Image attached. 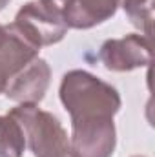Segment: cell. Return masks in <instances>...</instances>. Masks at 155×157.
Segmentation results:
<instances>
[{"label": "cell", "instance_id": "6da1fadb", "mask_svg": "<svg viewBox=\"0 0 155 157\" xmlns=\"http://www.w3.org/2000/svg\"><path fill=\"white\" fill-rule=\"evenodd\" d=\"M60 101L71 115V126L113 121L120 108V97L113 86L80 70L64 75Z\"/></svg>", "mask_w": 155, "mask_h": 157}, {"label": "cell", "instance_id": "7a4b0ae2", "mask_svg": "<svg viewBox=\"0 0 155 157\" xmlns=\"http://www.w3.org/2000/svg\"><path fill=\"white\" fill-rule=\"evenodd\" d=\"M24 132L26 144L35 157H73L70 139L59 119L37 104H20L9 112Z\"/></svg>", "mask_w": 155, "mask_h": 157}, {"label": "cell", "instance_id": "3957f363", "mask_svg": "<svg viewBox=\"0 0 155 157\" xmlns=\"http://www.w3.org/2000/svg\"><path fill=\"white\" fill-rule=\"evenodd\" d=\"M13 28L39 49L42 46L60 42L68 31V24L62 18V11L40 0L26 4L17 13Z\"/></svg>", "mask_w": 155, "mask_h": 157}, {"label": "cell", "instance_id": "277c9868", "mask_svg": "<svg viewBox=\"0 0 155 157\" xmlns=\"http://www.w3.org/2000/svg\"><path fill=\"white\" fill-rule=\"evenodd\" d=\"M100 60L113 71H130L148 66L152 60V42L144 35H128L124 39L106 40L100 48Z\"/></svg>", "mask_w": 155, "mask_h": 157}, {"label": "cell", "instance_id": "5b68a950", "mask_svg": "<svg viewBox=\"0 0 155 157\" xmlns=\"http://www.w3.org/2000/svg\"><path fill=\"white\" fill-rule=\"evenodd\" d=\"M70 150L73 157H112L115 150L113 121L71 126Z\"/></svg>", "mask_w": 155, "mask_h": 157}, {"label": "cell", "instance_id": "8992f818", "mask_svg": "<svg viewBox=\"0 0 155 157\" xmlns=\"http://www.w3.org/2000/svg\"><path fill=\"white\" fill-rule=\"evenodd\" d=\"M49 66L46 60L35 59L17 75L9 78L6 86V95L20 104H37L44 99L49 86Z\"/></svg>", "mask_w": 155, "mask_h": 157}, {"label": "cell", "instance_id": "52a82bcc", "mask_svg": "<svg viewBox=\"0 0 155 157\" xmlns=\"http://www.w3.org/2000/svg\"><path fill=\"white\" fill-rule=\"evenodd\" d=\"M39 55V48L29 44L13 24L0 26V75L9 78L26 68Z\"/></svg>", "mask_w": 155, "mask_h": 157}, {"label": "cell", "instance_id": "ba28073f", "mask_svg": "<svg viewBox=\"0 0 155 157\" xmlns=\"http://www.w3.org/2000/svg\"><path fill=\"white\" fill-rule=\"evenodd\" d=\"M117 7V0H64L60 11L68 28L88 29L113 17Z\"/></svg>", "mask_w": 155, "mask_h": 157}, {"label": "cell", "instance_id": "9c48e42d", "mask_svg": "<svg viewBox=\"0 0 155 157\" xmlns=\"http://www.w3.org/2000/svg\"><path fill=\"white\" fill-rule=\"evenodd\" d=\"M26 137L22 126L7 115H0V157H22Z\"/></svg>", "mask_w": 155, "mask_h": 157}, {"label": "cell", "instance_id": "30bf717a", "mask_svg": "<svg viewBox=\"0 0 155 157\" xmlns=\"http://www.w3.org/2000/svg\"><path fill=\"white\" fill-rule=\"evenodd\" d=\"M40 2H44V4H47V6H53V7H59V9H60V6H62L64 0H40Z\"/></svg>", "mask_w": 155, "mask_h": 157}, {"label": "cell", "instance_id": "8fae6325", "mask_svg": "<svg viewBox=\"0 0 155 157\" xmlns=\"http://www.w3.org/2000/svg\"><path fill=\"white\" fill-rule=\"evenodd\" d=\"M6 86H7V78L0 75V93H2V91H6Z\"/></svg>", "mask_w": 155, "mask_h": 157}, {"label": "cell", "instance_id": "7c38bea8", "mask_svg": "<svg viewBox=\"0 0 155 157\" xmlns=\"http://www.w3.org/2000/svg\"><path fill=\"white\" fill-rule=\"evenodd\" d=\"M7 2H9V0H0V11H2V9L7 6Z\"/></svg>", "mask_w": 155, "mask_h": 157}, {"label": "cell", "instance_id": "4fadbf2b", "mask_svg": "<svg viewBox=\"0 0 155 157\" xmlns=\"http://www.w3.org/2000/svg\"><path fill=\"white\" fill-rule=\"evenodd\" d=\"M124 2H128V0H117V4H119V6H122Z\"/></svg>", "mask_w": 155, "mask_h": 157}, {"label": "cell", "instance_id": "5bb4252c", "mask_svg": "<svg viewBox=\"0 0 155 157\" xmlns=\"http://www.w3.org/2000/svg\"><path fill=\"white\" fill-rule=\"evenodd\" d=\"M137 157H139V155H137Z\"/></svg>", "mask_w": 155, "mask_h": 157}]
</instances>
